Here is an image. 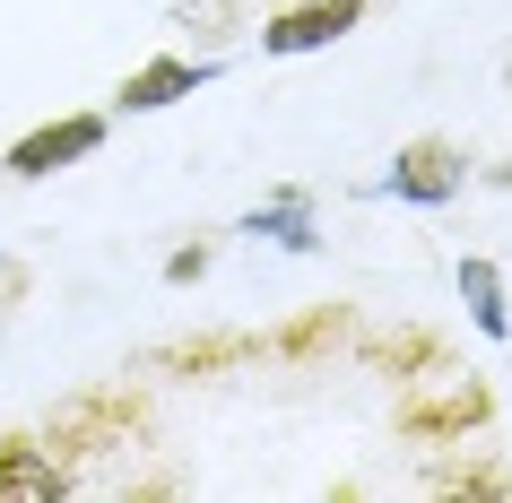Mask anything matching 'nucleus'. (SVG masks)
Wrapping results in <instances>:
<instances>
[{
  "mask_svg": "<svg viewBox=\"0 0 512 503\" xmlns=\"http://www.w3.org/2000/svg\"><path fill=\"white\" fill-rule=\"evenodd\" d=\"M139 391H122V382H105V391H79V399H61L53 425H44V443L61 451V460H87V451H113L122 434H139Z\"/></svg>",
  "mask_w": 512,
  "mask_h": 503,
  "instance_id": "f257e3e1",
  "label": "nucleus"
},
{
  "mask_svg": "<svg viewBox=\"0 0 512 503\" xmlns=\"http://www.w3.org/2000/svg\"><path fill=\"white\" fill-rule=\"evenodd\" d=\"M105 148V113H61V122H44V131H27L18 148H9V174H27V183H44V174H61V165H79Z\"/></svg>",
  "mask_w": 512,
  "mask_h": 503,
  "instance_id": "f03ea898",
  "label": "nucleus"
},
{
  "mask_svg": "<svg viewBox=\"0 0 512 503\" xmlns=\"http://www.w3.org/2000/svg\"><path fill=\"white\" fill-rule=\"evenodd\" d=\"M486 417H495V391H486L478 373H460L452 391L408 399V408H400V434H417V443H452V434H478Z\"/></svg>",
  "mask_w": 512,
  "mask_h": 503,
  "instance_id": "7ed1b4c3",
  "label": "nucleus"
},
{
  "mask_svg": "<svg viewBox=\"0 0 512 503\" xmlns=\"http://www.w3.org/2000/svg\"><path fill=\"white\" fill-rule=\"evenodd\" d=\"M70 495V460L44 434H0V503H53Z\"/></svg>",
  "mask_w": 512,
  "mask_h": 503,
  "instance_id": "20e7f679",
  "label": "nucleus"
},
{
  "mask_svg": "<svg viewBox=\"0 0 512 503\" xmlns=\"http://www.w3.org/2000/svg\"><path fill=\"white\" fill-rule=\"evenodd\" d=\"M356 18H365V0H296V9H278L270 27H261V53H322Z\"/></svg>",
  "mask_w": 512,
  "mask_h": 503,
  "instance_id": "39448f33",
  "label": "nucleus"
},
{
  "mask_svg": "<svg viewBox=\"0 0 512 503\" xmlns=\"http://www.w3.org/2000/svg\"><path fill=\"white\" fill-rule=\"evenodd\" d=\"M460 183H469V165H460L452 139H408L400 157H391V191H400V200H417V209L452 200Z\"/></svg>",
  "mask_w": 512,
  "mask_h": 503,
  "instance_id": "423d86ee",
  "label": "nucleus"
},
{
  "mask_svg": "<svg viewBox=\"0 0 512 503\" xmlns=\"http://www.w3.org/2000/svg\"><path fill=\"white\" fill-rule=\"evenodd\" d=\"M209 79L200 61H174V53H157V61H139L131 79H122V113H157V105H183L191 87Z\"/></svg>",
  "mask_w": 512,
  "mask_h": 503,
  "instance_id": "0eeeda50",
  "label": "nucleus"
},
{
  "mask_svg": "<svg viewBox=\"0 0 512 503\" xmlns=\"http://www.w3.org/2000/svg\"><path fill=\"white\" fill-rule=\"evenodd\" d=\"M252 356H270V339H261V330H209V339L165 347L157 365H165V373H217V365H252Z\"/></svg>",
  "mask_w": 512,
  "mask_h": 503,
  "instance_id": "6e6552de",
  "label": "nucleus"
},
{
  "mask_svg": "<svg viewBox=\"0 0 512 503\" xmlns=\"http://www.w3.org/2000/svg\"><path fill=\"white\" fill-rule=\"evenodd\" d=\"M339 339H348V304H322V313H304L296 330H278L270 356H322V347H339Z\"/></svg>",
  "mask_w": 512,
  "mask_h": 503,
  "instance_id": "1a4fd4ad",
  "label": "nucleus"
},
{
  "mask_svg": "<svg viewBox=\"0 0 512 503\" xmlns=\"http://www.w3.org/2000/svg\"><path fill=\"white\" fill-rule=\"evenodd\" d=\"M460 295H469V313H478L486 339H504V278H495V261H460Z\"/></svg>",
  "mask_w": 512,
  "mask_h": 503,
  "instance_id": "9d476101",
  "label": "nucleus"
},
{
  "mask_svg": "<svg viewBox=\"0 0 512 503\" xmlns=\"http://www.w3.org/2000/svg\"><path fill=\"white\" fill-rule=\"evenodd\" d=\"M243 235H278V243H296V252H313V209H304V191H278L270 209H252Z\"/></svg>",
  "mask_w": 512,
  "mask_h": 503,
  "instance_id": "9b49d317",
  "label": "nucleus"
},
{
  "mask_svg": "<svg viewBox=\"0 0 512 503\" xmlns=\"http://www.w3.org/2000/svg\"><path fill=\"white\" fill-rule=\"evenodd\" d=\"M434 495H486V503H512V469H434Z\"/></svg>",
  "mask_w": 512,
  "mask_h": 503,
  "instance_id": "f8f14e48",
  "label": "nucleus"
},
{
  "mask_svg": "<svg viewBox=\"0 0 512 503\" xmlns=\"http://www.w3.org/2000/svg\"><path fill=\"white\" fill-rule=\"evenodd\" d=\"M374 365H382V373H408V365H434V339H426V330H400V339H374Z\"/></svg>",
  "mask_w": 512,
  "mask_h": 503,
  "instance_id": "ddd939ff",
  "label": "nucleus"
},
{
  "mask_svg": "<svg viewBox=\"0 0 512 503\" xmlns=\"http://www.w3.org/2000/svg\"><path fill=\"white\" fill-rule=\"evenodd\" d=\"M200 269H209V243H183V252H174V261H165V287H191V278H200Z\"/></svg>",
  "mask_w": 512,
  "mask_h": 503,
  "instance_id": "4468645a",
  "label": "nucleus"
},
{
  "mask_svg": "<svg viewBox=\"0 0 512 503\" xmlns=\"http://www.w3.org/2000/svg\"><path fill=\"white\" fill-rule=\"evenodd\" d=\"M18 295H27V261H9V252H0V313H9Z\"/></svg>",
  "mask_w": 512,
  "mask_h": 503,
  "instance_id": "2eb2a0df",
  "label": "nucleus"
},
{
  "mask_svg": "<svg viewBox=\"0 0 512 503\" xmlns=\"http://www.w3.org/2000/svg\"><path fill=\"white\" fill-rule=\"evenodd\" d=\"M495 183H504V191H512V157H504V165H495Z\"/></svg>",
  "mask_w": 512,
  "mask_h": 503,
  "instance_id": "dca6fc26",
  "label": "nucleus"
},
{
  "mask_svg": "<svg viewBox=\"0 0 512 503\" xmlns=\"http://www.w3.org/2000/svg\"><path fill=\"white\" fill-rule=\"evenodd\" d=\"M504 87H512V61H504Z\"/></svg>",
  "mask_w": 512,
  "mask_h": 503,
  "instance_id": "f3484780",
  "label": "nucleus"
}]
</instances>
